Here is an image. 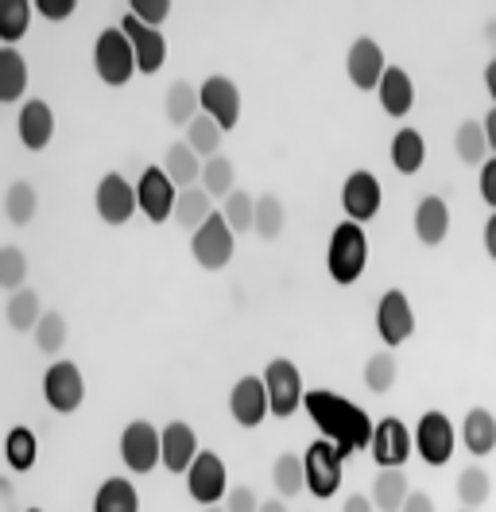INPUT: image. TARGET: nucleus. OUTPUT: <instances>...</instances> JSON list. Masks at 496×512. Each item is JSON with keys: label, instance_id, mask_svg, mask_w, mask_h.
Returning a JSON list of instances; mask_svg holds the SVG:
<instances>
[{"label": "nucleus", "instance_id": "1", "mask_svg": "<svg viewBox=\"0 0 496 512\" xmlns=\"http://www.w3.org/2000/svg\"><path fill=\"white\" fill-rule=\"evenodd\" d=\"M307 416L314 419V427L322 431V439H330L338 447L341 458L357 454V450H369L372 443V423L365 408H357L353 400H345L330 388H310L307 400H303Z\"/></svg>", "mask_w": 496, "mask_h": 512}, {"label": "nucleus", "instance_id": "2", "mask_svg": "<svg viewBox=\"0 0 496 512\" xmlns=\"http://www.w3.org/2000/svg\"><path fill=\"white\" fill-rule=\"evenodd\" d=\"M365 264H369V233H365V225L345 218V222H338L334 233H330V245H326V272H330L334 284L349 288V284H357V280L365 276Z\"/></svg>", "mask_w": 496, "mask_h": 512}, {"label": "nucleus", "instance_id": "3", "mask_svg": "<svg viewBox=\"0 0 496 512\" xmlns=\"http://www.w3.org/2000/svg\"><path fill=\"white\" fill-rule=\"evenodd\" d=\"M93 70L113 90H121V86L132 82V74H136V51H132V43H128V35L121 28H105V32L97 35V43H93Z\"/></svg>", "mask_w": 496, "mask_h": 512}, {"label": "nucleus", "instance_id": "4", "mask_svg": "<svg viewBox=\"0 0 496 512\" xmlns=\"http://www.w3.org/2000/svg\"><path fill=\"white\" fill-rule=\"evenodd\" d=\"M264 388H268V404H272V416L291 419L303 400H307V388H303V373L295 361L287 357H272L268 369H264Z\"/></svg>", "mask_w": 496, "mask_h": 512}, {"label": "nucleus", "instance_id": "5", "mask_svg": "<svg viewBox=\"0 0 496 512\" xmlns=\"http://www.w3.org/2000/svg\"><path fill=\"white\" fill-rule=\"evenodd\" d=\"M121 462L132 474H152L155 466H163V435L155 431L148 419H132L121 431Z\"/></svg>", "mask_w": 496, "mask_h": 512}, {"label": "nucleus", "instance_id": "6", "mask_svg": "<svg viewBox=\"0 0 496 512\" xmlns=\"http://www.w3.org/2000/svg\"><path fill=\"white\" fill-rule=\"evenodd\" d=\"M233 249H237V233L221 218V210L210 214V222L202 225V229L190 233V253H194V260H198L206 272H221V268L233 260Z\"/></svg>", "mask_w": 496, "mask_h": 512}, {"label": "nucleus", "instance_id": "7", "mask_svg": "<svg viewBox=\"0 0 496 512\" xmlns=\"http://www.w3.org/2000/svg\"><path fill=\"white\" fill-rule=\"evenodd\" d=\"M415 454L427 462V466H446L450 458H454V447H458V431H454V423L446 412H423L419 419V427H415Z\"/></svg>", "mask_w": 496, "mask_h": 512}, {"label": "nucleus", "instance_id": "8", "mask_svg": "<svg viewBox=\"0 0 496 512\" xmlns=\"http://www.w3.org/2000/svg\"><path fill=\"white\" fill-rule=\"evenodd\" d=\"M186 493H190V501H198L202 509H214V505L225 501V493H229V470H225L221 454L202 450V454L194 458V466L186 470Z\"/></svg>", "mask_w": 496, "mask_h": 512}, {"label": "nucleus", "instance_id": "9", "mask_svg": "<svg viewBox=\"0 0 496 512\" xmlns=\"http://www.w3.org/2000/svg\"><path fill=\"white\" fill-rule=\"evenodd\" d=\"M43 400H47V408L59 412V416L78 412L82 400H86V377H82V369H78L74 361H55V365L43 373Z\"/></svg>", "mask_w": 496, "mask_h": 512}, {"label": "nucleus", "instance_id": "10", "mask_svg": "<svg viewBox=\"0 0 496 512\" xmlns=\"http://www.w3.org/2000/svg\"><path fill=\"white\" fill-rule=\"evenodd\" d=\"M341 458L338 447L330 439H314L307 450H303V466H307V489L318 497V501H330L341 485Z\"/></svg>", "mask_w": 496, "mask_h": 512}, {"label": "nucleus", "instance_id": "11", "mask_svg": "<svg viewBox=\"0 0 496 512\" xmlns=\"http://www.w3.org/2000/svg\"><path fill=\"white\" fill-rule=\"evenodd\" d=\"M93 210H97V218L105 225H128L132 214L140 210L136 187L124 179L121 171H109V175L97 183V191H93Z\"/></svg>", "mask_w": 496, "mask_h": 512}, {"label": "nucleus", "instance_id": "12", "mask_svg": "<svg viewBox=\"0 0 496 512\" xmlns=\"http://www.w3.org/2000/svg\"><path fill=\"white\" fill-rule=\"evenodd\" d=\"M369 450H372V462H376L380 470H403L407 458L415 454V439H411V431L403 427V419L384 416L372 427Z\"/></svg>", "mask_w": 496, "mask_h": 512}, {"label": "nucleus", "instance_id": "13", "mask_svg": "<svg viewBox=\"0 0 496 512\" xmlns=\"http://www.w3.org/2000/svg\"><path fill=\"white\" fill-rule=\"evenodd\" d=\"M380 202H384L380 179H376L372 171H365V167L349 171V179L341 183V210H345V218L357 225L372 222V218L380 214Z\"/></svg>", "mask_w": 496, "mask_h": 512}, {"label": "nucleus", "instance_id": "14", "mask_svg": "<svg viewBox=\"0 0 496 512\" xmlns=\"http://www.w3.org/2000/svg\"><path fill=\"white\" fill-rule=\"evenodd\" d=\"M136 202H140V214H144L148 222L163 225L167 218H175L179 187L167 179L163 167H144V171H140V183H136Z\"/></svg>", "mask_w": 496, "mask_h": 512}, {"label": "nucleus", "instance_id": "15", "mask_svg": "<svg viewBox=\"0 0 496 512\" xmlns=\"http://www.w3.org/2000/svg\"><path fill=\"white\" fill-rule=\"evenodd\" d=\"M376 334L388 350L403 346L411 334H415V311H411V299L400 288H388L376 303Z\"/></svg>", "mask_w": 496, "mask_h": 512}, {"label": "nucleus", "instance_id": "16", "mask_svg": "<svg viewBox=\"0 0 496 512\" xmlns=\"http://www.w3.org/2000/svg\"><path fill=\"white\" fill-rule=\"evenodd\" d=\"M198 97H202V113L214 117L221 132H233L237 121H241V90L229 74H210L202 86H198Z\"/></svg>", "mask_w": 496, "mask_h": 512}, {"label": "nucleus", "instance_id": "17", "mask_svg": "<svg viewBox=\"0 0 496 512\" xmlns=\"http://www.w3.org/2000/svg\"><path fill=\"white\" fill-rule=\"evenodd\" d=\"M384 70H388L384 47H380L372 35H357L353 47H349V55H345V74H349V82H353L361 94H372V90L380 86Z\"/></svg>", "mask_w": 496, "mask_h": 512}, {"label": "nucleus", "instance_id": "18", "mask_svg": "<svg viewBox=\"0 0 496 512\" xmlns=\"http://www.w3.org/2000/svg\"><path fill=\"white\" fill-rule=\"evenodd\" d=\"M124 35H128V43H132V51H136V70L140 74H155V70H163L167 63V39L159 28H148V24H140L136 16H121V24H117Z\"/></svg>", "mask_w": 496, "mask_h": 512}, {"label": "nucleus", "instance_id": "19", "mask_svg": "<svg viewBox=\"0 0 496 512\" xmlns=\"http://www.w3.org/2000/svg\"><path fill=\"white\" fill-rule=\"evenodd\" d=\"M272 412V404H268V388H264V377H241V381L233 384V392H229V416L237 419L241 427H260L264 416Z\"/></svg>", "mask_w": 496, "mask_h": 512}, {"label": "nucleus", "instance_id": "20", "mask_svg": "<svg viewBox=\"0 0 496 512\" xmlns=\"http://www.w3.org/2000/svg\"><path fill=\"white\" fill-rule=\"evenodd\" d=\"M159 435H163V470L167 474H186L194 466V458L202 454L198 431L183 419H171L167 427H159Z\"/></svg>", "mask_w": 496, "mask_h": 512}, {"label": "nucleus", "instance_id": "21", "mask_svg": "<svg viewBox=\"0 0 496 512\" xmlns=\"http://www.w3.org/2000/svg\"><path fill=\"white\" fill-rule=\"evenodd\" d=\"M16 132H20V140H24L28 152H43L51 144V136H55V113H51V105L43 97L24 101V109L16 117Z\"/></svg>", "mask_w": 496, "mask_h": 512}, {"label": "nucleus", "instance_id": "22", "mask_svg": "<svg viewBox=\"0 0 496 512\" xmlns=\"http://www.w3.org/2000/svg\"><path fill=\"white\" fill-rule=\"evenodd\" d=\"M415 237L427 249H438L450 237V206L438 194H423L419 198V206H415Z\"/></svg>", "mask_w": 496, "mask_h": 512}, {"label": "nucleus", "instance_id": "23", "mask_svg": "<svg viewBox=\"0 0 496 512\" xmlns=\"http://www.w3.org/2000/svg\"><path fill=\"white\" fill-rule=\"evenodd\" d=\"M376 97H380V109L388 117L403 121L411 113V105H415V82H411V74L403 66H388L384 78H380V86H376Z\"/></svg>", "mask_w": 496, "mask_h": 512}, {"label": "nucleus", "instance_id": "24", "mask_svg": "<svg viewBox=\"0 0 496 512\" xmlns=\"http://www.w3.org/2000/svg\"><path fill=\"white\" fill-rule=\"evenodd\" d=\"M462 443L473 458H485L496 450V416L489 408H469L462 419Z\"/></svg>", "mask_w": 496, "mask_h": 512}, {"label": "nucleus", "instance_id": "25", "mask_svg": "<svg viewBox=\"0 0 496 512\" xmlns=\"http://www.w3.org/2000/svg\"><path fill=\"white\" fill-rule=\"evenodd\" d=\"M202 156L186 144V140H179V144H171L167 148V156H163V171H167V179L179 187V191H190V187H198L202 183Z\"/></svg>", "mask_w": 496, "mask_h": 512}, {"label": "nucleus", "instance_id": "26", "mask_svg": "<svg viewBox=\"0 0 496 512\" xmlns=\"http://www.w3.org/2000/svg\"><path fill=\"white\" fill-rule=\"evenodd\" d=\"M28 90V59L16 47H0V101L16 105Z\"/></svg>", "mask_w": 496, "mask_h": 512}, {"label": "nucleus", "instance_id": "27", "mask_svg": "<svg viewBox=\"0 0 496 512\" xmlns=\"http://www.w3.org/2000/svg\"><path fill=\"white\" fill-rule=\"evenodd\" d=\"M43 315H47V311H43V295H39L35 288L12 291V295H8V303H4V319H8L12 330H20V334L35 330Z\"/></svg>", "mask_w": 496, "mask_h": 512}, {"label": "nucleus", "instance_id": "28", "mask_svg": "<svg viewBox=\"0 0 496 512\" xmlns=\"http://www.w3.org/2000/svg\"><path fill=\"white\" fill-rule=\"evenodd\" d=\"M388 156H392V167L400 175H415L427 163V140H423V132L419 128H400L392 136V152Z\"/></svg>", "mask_w": 496, "mask_h": 512}, {"label": "nucleus", "instance_id": "29", "mask_svg": "<svg viewBox=\"0 0 496 512\" xmlns=\"http://www.w3.org/2000/svg\"><path fill=\"white\" fill-rule=\"evenodd\" d=\"M93 512H140V493L124 478H105L93 493Z\"/></svg>", "mask_w": 496, "mask_h": 512}, {"label": "nucleus", "instance_id": "30", "mask_svg": "<svg viewBox=\"0 0 496 512\" xmlns=\"http://www.w3.org/2000/svg\"><path fill=\"white\" fill-rule=\"evenodd\" d=\"M454 156L465 167H485L489 160V140H485V125L481 121H462L454 128Z\"/></svg>", "mask_w": 496, "mask_h": 512}, {"label": "nucleus", "instance_id": "31", "mask_svg": "<svg viewBox=\"0 0 496 512\" xmlns=\"http://www.w3.org/2000/svg\"><path fill=\"white\" fill-rule=\"evenodd\" d=\"M272 485H276V497L291 501L307 489V466H303V454H279L272 462Z\"/></svg>", "mask_w": 496, "mask_h": 512}, {"label": "nucleus", "instance_id": "32", "mask_svg": "<svg viewBox=\"0 0 496 512\" xmlns=\"http://www.w3.org/2000/svg\"><path fill=\"white\" fill-rule=\"evenodd\" d=\"M407 493H411V485H407L403 470H380L376 481H372V505H376V512H400Z\"/></svg>", "mask_w": 496, "mask_h": 512}, {"label": "nucleus", "instance_id": "33", "mask_svg": "<svg viewBox=\"0 0 496 512\" xmlns=\"http://www.w3.org/2000/svg\"><path fill=\"white\" fill-rule=\"evenodd\" d=\"M163 109H167V121H171V125L186 128L198 113H202L198 86H190V82H171V90H167V97H163Z\"/></svg>", "mask_w": 496, "mask_h": 512}, {"label": "nucleus", "instance_id": "34", "mask_svg": "<svg viewBox=\"0 0 496 512\" xmlns=\"http://www.w3.org/2000/svg\"><path fill=\"white\" fill-rule=\"evenodd\" d=\"M210 214L214 210V198L202 191V187H190V191H179V202H175V222L183 225V229H202V225L210 222Z\"/></svg>", "mask_w": 496, "mask_h": 512}, {"label": "nucleus", "instance_id": "35", "mask_svg": "<svg viewBox=\"0 0 496 512\" xmlns=\"http://www.w3.org/2000/svg\"><path fill=\"white\" fill-rule=\"evenodd\" d=\"M454 493H458L462 509H481L489 501V493H493L489 470L485 466H465L462 474H458V481H454Z\"/></svg>", "mask_w": 496, "mask_h": 512}, {"label": "nucleus", "instance_id": "36", "mask_svg": "<svg viewBox=\"0 0 496 512\" xmlns=\"http://www.w3.org/2000/svg\"><path fill=\"white\" fill-rule=\"evenodd\" d=\"M202 191L210 194V198H229V194L237 191V167L229 156H214V160L202 163V183H198Z\"/></svg>", "mask_w": 496, "mask_h": 512}, {"label": "nucleus", "instance_id": "37", "mask_svg": "<svg viewBox=\"0 0 496 512\" xmlns=\"http://www.w3.org/2000/svg\"><path fill=\"white\" fill-rule=\"evenodd\" d=\"M4 458H8V466H12L16 474L31 470L35 458H39V439H35V431H31V427H12L8 439H4Z\"/></svg>", "mask_w": 496, "mask_h": 512}, {"label": "nucleus", "instance_id": "38", "mask_svg": "<svg viewBox=\"0 0 496 512\" xmlns=\"http://www.w3.org/2000/svg\"><path fill=\"white\" fill-rule=\"evenodd\" d=\"M221 125H217L214 117H206V113H198L190 125H186V144L202 156V160H214V156H221Z\"/></svg>", "mask_w": 496, "mask_h": 512}, {"label": "nucleus", "instance_id": "39", "mask_svg": "<svg viewBox=\"0 0 496 512\" xmlns=\"http://www.w3.org/2000/svg\"><path fill=\"white\" fill-rule=\"evenodd\" d=\"M283 225H287V210H283L279 194H260V198H256V222H252V233H256L260 241H276L279 233H283Z\"/></svg>", "mask_w": 496, "mask_h": 512}, {"label": "nucleus", "instance_id": "40", "mask_svg": "<svg viewBox=\"0 0 496 512\" xmlns=\"http://www.w3.org/2000/svg\"><path fill=\"white\" fill-rule=\"evenodd\" d=\"M365 388H369L372 396H384V392H392L396 388V377H400V365H396V357L392 350H380L372 353L369 361H365Z\"/></svg>", "mask_w": 496, "mask_h": 512}, {"label": "nucleus", "instance_id": "41", "mask_svg": "<svg viewBox=\"0 0 496 512\" xmlns=\"http://www.w3.org/2000/svg\"><path fill=\"white\" fill-rule=\"evenodd\" d=\"M35 210H39V194H35V187L24 183V179L12 183L8 194H4V218H8L12 225H31Z\"/></svg>", "mask_w": 496, "mask_h": 512}, {"label": "nucleus", "instance_id": "42", "mask_svg": "<svg viewBox=\"0 0 496 512\" xmlns=\"http://www.w3.org/2000/svg\"><path fill=\"white\" fill-rule=\"evenodd\" d=\"M31 8H35L31 0H4V4H0V39H4L8 47L28 35Z\"/></svg>", "mask_w": 496, "mask_h": 512}, {"label": "nucleus", "instance_id": "43", "mask_svg": "<svg viewBox=\"0 0 496 512\" xmlns=\"http://www.w3.org/2000/svg\"><path fill=\"white\" fill-rule=\"evenodd\" d=\"M31 338H35V350L55 357V353H62V346H66V319H62L59 311H47V315L39 319V326L31 330Z\"/></svg>", "mask_w": 496, "mask_h": 512}, {"label": "nucleus", "instance_id": "44", "mask_svg": "<svg viewBox=\"0 0 496 512\" xmlns=\"http://www.w3.org/2000/svg\"><path fill=\"white\" fill-rule=\"evenodd\" d=\"M221 218L229 222L233 233H248L252 222H256V198L248 191H233L225 202H221Z\"/></svg>", "mask_w": 496, "mask_h": 512}, {"label": "nucleus", "instance_id": "45", "mask_svg": "<svg viewBox=\"0 0 496 512\" xmlns=\"http://www.w3.org/2000/svg\"><path fill=\"white\" fill-rule=\"evenodd\" d=\"M24 280H28V256H24V249H16V245H4L0 249V288L20 291L28 288Z\"/></svg>", "mask_w": 496, "mask_h": 512}, {"label": "nucleus", "instance_id": "46", "mask_svg": "<svg viewBox=\"0 0 496 512\" xmlns=\"http://www.w3.org/2000/svg\"><path fill=\"white\" fill-rule=\"evenodd\" d=\"M128 16H136V20L148 24V28H159V24L171 16V0H132V4H128Z\"/></svg>", "mask_w": 496, "mask_h": 512}, {"label": "nucleus", "instance_id": "47", "mask_svg": "<svg viewBox=\"0 0 496 512\" xmlns=\"http://www.w3.org/2000/svg\"><path fill=\"white\" fill-rule=\"evenodd\" d=\"M225 512H260V501H256V493L248 485H233L225 493Z\"/></svg>", "mask_w": 496, "mask_h": 512}, {"label": "nucleus", "instance_id": "48", "mask_svg": "<svg viewBox=\"0 0 496 512\" xmlns=\"http://www.w3.org/2000/svg\"><path fill=\"white\" fill-rule=\"evenodd\" d=\"M74 8H78L74 0H35V12H39L43 20H55V24H59V20H70Z\"/></svg>", "mask_w": 496, "mask_h": 512}, {"label": "nucleus", "instance_id": "49", "mask_svg": "<svg viewBox=\"0 0 496 512\" xmlns=\"http://www.w3.org/2000/svg\"><path fill=\"white\" fill-rule=\"evenodd\" d=\"M477 187H481V198H485V206H493L496 210V156L485 160L481 167V179H477Z\"/></svg>", "mask_w": 496, "mask_h": 512}, {"label": "nucleus", "instance_id": "50", "mask_svg": "<svg viewBox=\"0 0 496 512\" xmlns=\"http://www.w3.org/2000/svg\"><path fill=\"white\" fill-rule=\"evenodd\" d=\"M400 512H434L431 493H423V489H411V493H407V501H403V509H400Z\"/></svg>", "mask_w": 496, "mask_h": 512}, {"label": "nucleus", "instance_id": "51", "mask_svg": "<svg viewBox=\"0 0 496 512\" xmlns=\"http://www.w3.org/2000/svg\"><path fill=\"white\" fill-rule=\"evenodd\" d=\"M376 505H372V497H365V493H353V497H345V505H341V512H372Z\"/></svg>", "mask_w": 496, "mask_h": 512}, {"label": "nucleus", "instance_id": "52", "mask_svg": "<svg viewBox=\"0 0 496 512\" xmlns=\"http://www.w3.org/2000/svg\"><path fill=\"white\" fill-rule=\"evenodd\" d=\"M485 253L496 264V210L489 214V222H485Z\"/></svg>", "mask_w": 496, "mask_h": 512}, {"label": "nucleus", "instance_id": "53", "mask_svg": "<svg viewBox=\"0 0 496 512\" xmlns=\"http://www.w3.org/2000/svg\"><path fill=\"white\" fill-rule=\"evenodd\" d=\"M481 125H485V140H489V152L496 156V105L489 109V113H485V121H481Z\"/></svg>", "mask_w": 496, "mask_h": 512}, {"label": "nucleus", "instance_id": "54", "mask_svg": "<svg viewBox=\"0 0 496 512\" xmlns=\"http://www.w3.org/2000/svg\"><path fill=\"white\" fill-rule=\"evenodd\" d=\"M485 90H489V97H493V105H496V55L489 59V66H485Z\"/></svg>", "mask_w": 496, "mask_h": 512}, {"label": "nucleus", "instance_id": "55", "mask_svg": "<svg viewBox=\"0 0 496 512\" xmlns=\"http://www.w3.org/2000/svg\"><path fill=\"white\" fill-rule=\"evenodd\" d=\"M260 512H287V501H283V497H272V501H260Z\"/></svg>", "mask_w": 496, "mask_h": 512}, {"label": "nucleus", "instance_id": "56", "mask_svg": "<svg viewBox=\"0 0 496 512\" xmlns=\"http://www.w3.org/2000/svg\"><path fill=\"white\" fill-rule=\"evenodd\" d=\"M485 39H489V43H496V24H485Z\"/></svg>", "mask_w": 496, "mask_h": 512}, {"label": "nucleus", "instance_id": "57", "mask_svg": "<svg viewBox=\"0 0 496 512\" xmlns=\"http://www.w3.org/2000/svg\"><path fill=\"white\" fill-rule=\"evenodd\" d=\"M206 512H225V509H217V505H214V509H206Z\"/></svg>", "mask_w": 496, "mask_h": 512}, {"label": "nucleus", "instance_id": "58", "mask_svg": "<svg viewBox=\"0 0 496 512\" xmlns=\"http://www.w3.org/2000/svg\"><path fill=\"white\" fill-rule=\"evenodd\" d=\"M462 512H477V509H462Z\"/></svg>", "mask_w": 496, "mask_h": 512}, {"label": "nucleus", "instance_id": "59", "mask_svg": "<svg viewBox=\"0 0 496 512\" xmlns=\"http://www.w3.org/2000/svg\"><path fill=\"white\" fill-rule=\"evenodd\" d=\"M28 512H43V509H28Z\"/></svg>", "mask_w": 496, "mask_h": 512}]
</instances>
